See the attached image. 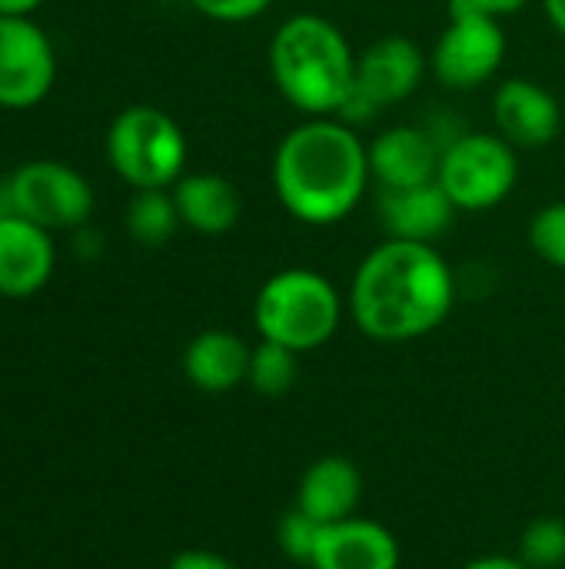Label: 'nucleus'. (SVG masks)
<instances>
[{"label":"nucleus","mask_w":565,"mask_h":569,"mask_svg":"<svg viewBox=\"0 0 565 569\" xmlns=\"http://www.w3.org/2000/svg\"><path fill=\"white\" fill-rule=\"evenodd\" d=\"M456 307V277L433 243H376L350 283V317L376 343H410L446 323Z\"/></svg>","instance_id":"1"},{"label":"nucleus","mask_w":565,"mask_h":569,"mask_svg":"<svg viewBox=\"0 0 565 569\" xmlns=\"http://www.w3.org/2000/svg\"><path fill=\"white\" fill-rule=\"evenodd\" d=\"M270 173L283 210L306 227L346 220L373 180L366 143L343 117H306L286 130Z\"/></svg>","instance_id":"2"},{"label":"nucleus","mask_w":565,"mask_h":569,"mask_svg":"<svg viewBox=\"0 0 565 569\" xmlns=\"http://www.w3.org/2000/svg\"><path fill=\"white\" fill-rule=\"evenodd\" d=\"M270 77L303 117H340L356 83V50L323 13H293L270 37Z\"/></svg>","instance_id":"3"},{"label":"nucleus","mask_w":565,"mask_h":569,"mask_svg":"<svg viewBox=\"0 0 565 569\" xmlns=\"http://www.w3.org/2000/svg\"><path fill=\"white\" fill-rule=\"evenodd\" d=\"M346 303L330 277L310 267H286L266 277L253 300L260 340L296 350L300 357L330 343L343 323Z\"/></svg>","instance_id":"4"},{"label":"nucleus","mask_w":565,"mask_h":569,"mask_svg":"<svg viewBox=\"0 0 565 569\" xmlns=\"http://www.w3.org/2000/svg\"><path fill=\"white\" fill-rule=\"evenodd\" d=\"M107 160L133 190H167L183 177L186 137L160 107L133 103L107 130Z\"/></svg>","instance_id":"5"},{"label":"nucleus","mask_w":565,"mask_h":569,"mask_svg":"<svg viewBox=\"0 0 565 569\" xmlns=\"http://www.w3.org/2000/svg\"><path fill=\"white\" fill-rule=\"evenodd\" d=\"M519 180L516 147L500 133H456L443 147L436 183L456 210H490L503 203Z\"/></svg>","instance_id":"6"},{"label":"nucleus","mask_w":565,"mask_h":569,"mask_svg":"<svg viewBox=\"0 0 565 569\" xmlns=\"http://www.w3.org/2000/svg\"><path fill=\"white\" fill-rule=\"evenodd\" d=\"M506 30L496 17L450 3V20L430 50V70L446 90H476L500 73Z\"/></svg>","instance_id":"7"},{"label":"nucleus","mask_w":565,"mask_h":569,"mask_svg":"<svg viewBox=\"0 0 565 569\" xmlns=\"http://www.w3.org/2000/svg\"><path fill=\"white\" fill-rule=\"evenodd\" d=\"M426 70H430V57L416 40L400 37V33L373 40L370 47H363L356 53L353 97L340 117L346 123L370 120L373 113L413 97L416 87L423 83Z\"/></svg>","instance_id":"8"},{"label":"nucleus","mask_w":565,"mask_h":569,"mask_svg":"<svg viewBox=\"0 0 565 569\" xmlns=\"http://www.w3.org/2000/svg\"><path fill=\"white\" fill-rule=\"evenodd\" d=\"M13 210L43 230H77L93 213V190L83 173L60 160H30L10 177Z\"/></svg>","instance_id":"9"},{"label":"nucleus","mask_w":565,"mask_h":569,"mask_svg":"<svg viewBox=\"0 0 565 569\" xmlns=\"http://www.w3.org/2000/svg\"><path fill=\"white\" fill-rule=\"evenodd\" d=\"M57 80L50 37L30 17H0V107L30 110Z\"/></svg>","instance_id":"10"},{"label":"nucleus","mask_w":565,"mask_h":569,"mask_svg":"<svg viewBox=\"0 0 565 569\" xmlns=\"http://www.w3.org/2000/svg\"><path fill=\"white\" fill-rule=\"evenodd\" d=\"M443 147L446 143L430 127L420 123L390 127L373 143H366L370 173L380 183V190H410V187L436 183Z\"/></svg>","instance_id":"11"},{"label":"nucleus","mask_w":565,"mask_h":569,"mask_svg":"<svg viewBox=\"0 0 565 569\" xmlns=\"http://www.w3.org/2000/svg\"><path fill=\"white\" fill-rule=\"evenodd\" d=\"M493 123L516 150H536L559 137L563 107L543 83L529 77H506L493 93Z\"/></svg>","instance_id":"12"},{"label":"nucleus","mask_w":565,"mask_h":569,"mask_svg":"<svg viewBox=\"0 0 565 569\" xmlns=\"http://www.w3.org/2000/svg\"><path fill=\"white\" fill-rule=\"evenodd\" d=\"M57 267V247L50 230L10 213L0 217V297L27 300L40 293Z\"/></svg>","instance_id":"13"},{"label":"nucleus","mask_w":565,"mask_h":569,"mask_svg":"<svg viewBox=\"0 0 565 569\" xmlns=\"http://www.w3.org/2000/svg\"><path fill=\"white\" fill-rule=\"evenodd\" d=\"M403 547L396 533L376 520L350 517L323 527L310 569H400Z\"/></svg>","instance_id":"14"},{"label":"nucleus","mask_w":565,"mask_h":569,"mask_svg":"<svg viewBox=\"0 0 565 569\" xmlns=\"http://www.w3.org/2000/svg\"><path fill=\"white\" fill-rule=\"evenodd\" d=\"M360 503H363V473L350 457L340 453H326L313 460L303 470L293 500L296 510H303L323 527L356 517Z\"/></svg>","instance_id":"15"},{"label":"nucleus","mask_w":565,"mask_h":569,"mask_svg":"<svg viewBox=\"0 0 565 569\" xmlns=\"http://www.w3.org/2000/svg\"><path fill=\"white\" fill-rule=\"evenodd\" d=\"M250 357H253V347L240 333L223 330V327H210V330H200L186 343V350H183V377L200 393L223 397V393H233L236 387L246 383Z\"/></svg>","instance_id":"16"},{"label":"nucleus","mask_w":565,"mask_h":569,"mask_svg":"<svg viewBox=\"0 0 565 569\" xmlns=\"http://www.w3.org/2000/svg\"><path fill=\"white\" fill-rule=\"evenodd\" d=\"M380 223L393 240H420L433 243L443 237L456 217V203L446 197L440 183L410 187V190H380Z\"/></svg>","instance_id":"17"},{"label":"nucleus","mask_w":565,"mask_h":569,"mask_svg":"<svg viewBox=\"0 0 565 569\" xmlns=\"http://www.w3.org/2000/svg\"><path fill=\"white\" fill-rule=\"evenodd\" d=\"M173 200L180 223L203 237L230 233L243 217V197L223 173H183L173 183Z\"/></svg>","instance_id":"18"},{"label":"nucleus","mask_w":565,"mask_h":569,"mask_svg":"<svg viewBox=\"0 0 565 569\" xmlns=\"http://www.w3.org/2000/svg\"><path fill=\"white\" fill-rule=\"evenodd\" d=\"M180 213L173 190H133L127 203V233L140 247H163L176 233Z\"/></svg>","instance_id":"19"},{"label":"nucleus","mask_w":565,"mask_h":569,"mask_svg":"<svg viewBox=\"0 0 565 569\" xmlns=\"http://www.w3.org/2000/svg\"><path fill=\"white\" fill-rule=\"evenodd\" d=\"M300 380V353L270 340H256L253 343V357H250V377L246 387L266 400L286 397Z\"/></svg>","instance_id":"20"},{"label":"nucleus","mask_w":565,"mask_h":569,"mask_svg":"<svg viewBox=\"0 0 565 569\" xmlns=\"http://www.w3.org/2000/svg\"><path fill=\"white\" fill-rule=\"evenodd\" d=\"M516 557L529 569H565V520L536 517L519 533Z\"/></svg>","instance_id":"21"},{"label":"nucleus","mask_w":565,"mask_h":569,"mask_svg":"<svg viewBox=\"0 0 565 569\" xmlns=\"http://www.w3.org/2000/svg\"><path fill=\"white\" fill-rule=\"evenodd\" d=\"M529 247L533 253L556 267L565 270V200H553L546 207L536 210V217L529 220Z\"/></svg>","instance_id":"22"},{"label":"nucleus","mask_w":565,"mask_h":569,"mask_svg":"<svg viewBox=\"0 0 565 569\" xmlns=\"http://www.w3.org/2000/svg\"><path fill=\"white\" fill-rule=\"evenodd\" d=\"M323 533V523H316L313 517H306L303 510L290 507L280 523H276V543H280V553L293 563L310 569V560L316 553V540Z\"/></svg>","instance_id":"23"},{"label":"nucleus","mask_w":565,"mask_h":569,"mask_svg":"<svg viewBox=\"0 0 565 569\" xmlns=\"http://www.w3.org/2000/svg\"><path fill=\"white\" fill-rule=\"evenodd\" d=\"M203 17L210 20H223V23H240V20H253L260 17L273 0H190Z\"/></svg>","instance_id":"24"},{"label":"nucleus","mask_w":565,"mask_h":569,"mask_svg":"<svg viewBox=\"0 0 565 569\" xmlns=\"http://www.w3.org/2000/svg\"><path fill=\"white\" fill-rule=\"evenodd\" d=\"M167 569H240L233 560H226L223 553L203 550V547H190L170 557Z\"/></svg>","instance_id":"25"},{"label":"nucleus","mask_w":565,"mask_h":569,"mask_svg":"<svg viewBox=\"0 0 565 569\" xmlns=\"http://www.w3.org/2000/svg\"><path fill=\"white\" fill-rule=\"evenodd\" d=\"M450 3H460V7H470V10H480V13H490V17L503 20L509 13L523 10L529 0H450Z\"/></svg>","instance_id":"26"},{"label":"nucleus","mask_w":565,"mask_h":569,"mask_svg":"<svg viewBox=\"0 0 565 569\" xmlns=\"http://www.w3.org/2000/svg\"><path fill=\"white\" fill-rule=\"evenodd\" d=\"M460 569H529L519 557H509V553H486V557H476L470 560L466 567Z\"/></svg>","instance_id":"27"},{"label":"nucleus","mask_w":565,"mask_h":569,"mask_svg":"<svg viewBox=\"0 0 565 569\" xmlns=\"http://www.w3.org/2000/svg\"><path fill=\"white\" fill-rule=\"evenodd\" d=\"M43 0H0V17H30Z\"/></svg>","instance_id":"28"},{"label":"nucleus","mask_w":565,"mask_h":569,"mask_svg":"<svg viewBox=\"0 0 565 569\" xmlns=\"http://www.w3.org/2000/svg\"><path fill=\"white\" fill-rule=\"evenodd\" d=\"M543 10H546V20L553 23V30L565 37V0H543Z\"/></svg>","instance_id":"29"}]
</instances>
